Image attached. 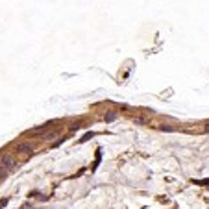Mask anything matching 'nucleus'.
I'll list each match as a JSON object with an SVG mask.
<instances>
[{"label":"nucleus","mask_w":209,"mask_h":209,"mask_svg":"<svg viewBox=\"0 0 209 209\" xmlns=\"http://www.w3.org/2000/svg\"><path fill=\"white\" fill-rule=\"evenodd\" d=\"M161 130H167V131H172L174 128H172V126H169V124H163V126H161Z\"/></svg>","instance_id":"obj_5"},{"label":"nucleus","mask_w":209,"mask_h":209,"mask_svg":"<svg viewBox=\"0 0 209 209\" xmlns=\"http://www.w3.org/2000/svg\"><path fill=\"white\" fill-rule=\"evenodd\" d=\"M0 161H2V167H4L8 172H9V170H13L15 167H17V161H15V157H13V156H9V154H4Z\"/></svg>","instance_id":"obj_1"},{"label":"nucleus","mask_w":209,"mask_h":209,"mask_svg":"<svg viewBox=\"0 0 209 209\" xmlns=\"http://www.w3.org/2000/svg\"><path fill=\"white\" fill-rule=\"evenodd\" d=\"M115 117H117V115H115V113H109V115H108V117H106V118H108V121H113V118H115Z\"/></svg>","instance_id":"obj_6"},{"label":"nucleus","mask_w":209,"mask_h":209,"mask_svg":"<svg viewBox=\"0 0 209 209\" xmlns=\"http://www.w3.org/2000/svg\"><path fill=\"white\" fill-rule=\"evenodd\" d=\"M205 131H207V133H209V124H205Z\"/></svg>","instance_id":"obj_8"},{"label":"nucleus","mask_w":209,"mask_h":209,"mask_svg":"<svg viewBox=\"0 0 209 209\" xmlns=\"http://www.w3.org/2000/svg\"><path fill=\"white\" fill-rule=\"evenodd\" d=\"M34 148H32V144H28V143H21V144H17V152H21V154H30Z\"/></svg>","instance_id":"obj_2"},{"label":"nucleus","mask_w":209,"mask_h":209,"mask_svg":"<svg viewBox=\"0 0 209 209\" xmlns=\"http://www.w3.org/2000/svg\"><path fill=\"white\" fill-rule=\"evenodd\" d=\"M6 204H8V200H2V202H0V209H2V207H4Z\"/></svg>","instance_id":"obj_7"},{"label":"nucleus","mask_w":209,"mask_h":209,"mask_svg":"<svg viewBox=\"0 0 209 209\" xmlns=\"http://www.w3.org/2000/svg\"><path fill=\"white\" fill-rule=\"evenodd\" d=\"M48 128H50V124H43V126H39V128H34V130H32V133H41V131L48 130Z\"/></svg>","instance_id":"obj_3"},{"label":"nucleus","mask_w":209,"mask_h":209,"mask_svg":"<svg viewBox=\"0 0 209 209\" xmlns=\"http://www.w3.org/2000/svg\"><path fill=\"white\" fill-rule=\"evenodd\" d=\"M6 176H8V170H6V169H4L2 165H0V180H4Z\"/></svg>","instance_id":"obj_4"}]
</instances>
